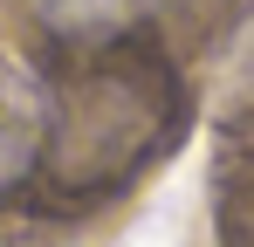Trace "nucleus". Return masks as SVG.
Here are the masks:
<instances>
[{
    "mask_svg": "<svg viewBox=\"0 0 254 247\" xmlns=\"http://www.w3.org/2000/svg\"><path fill=\"white\" fill-rule=\"evenodd\" d=\"M151 103L158 89L130 69H103L69 96V124L55 137V158L62 165H124V151H137L151 137Z\"/></svg>",
    "mask_w": 254,
    "mask_h": 247,
    "instance_id": "obj_1",
    "label": "nucleus"
},
{
    "mask_svg": "<svg viewBox=\"0 0 254 247\" xmlns=\"http://www.w3.org/2000/svg\"><path fill=\"white\" fill-rule=\"evenodd\" d=\"M35 144H42V103L14 69H0V185H14L35 165Z\"/></svg>",
    "mask_w": 254,
    "mask_h": 247,
    "instance_id": "obj_2",
    "label": "nucleus"
},
{
    "mask_svg": "<svg viewBox=\"0 0 254 247\" xmlns=\"http://www.w3.org/2000/svg\"><path fill=\"white\" fill-rule=\"evenodd\" d=\"M28 7H35V21L48 35H62V41H103V35L124 28V14L137 0H28Z\"/></svg>",
    "mask_w": 254,
    "mask_h": 247,
    "instance_id": "obj_3",
    "label": "nucleus"
}]
</instances>
